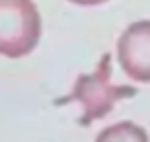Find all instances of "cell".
I'll use <instances>...</instances> for the list:
<instances>
[{
    "mask_svg": "<svg viewBox=\"0 0 150 142\" xmlns=\"http://www.w3.org/2000/svg\"><path fill=\"white\" fill-rule=\"evenodd\" d=\"M138 91L125 84H111V56L105 54L93 74H80L74 82V89L68 97L58 99V105L76 101L82 105V117L78 119L80 126H88L97 119H103L117 101L134 97Z\"/></svg>",
    "mask_w": 150,
    "mask_h": 142,
    "instance_id": "1",
    "label": "cell"
},
{
    "mask_svg": "<svg viewBox=\"0 0 150 142\" xmlns=\"http://www.w3.org/2000/svg\"><path fill=\"white\" fill-rule=\"evenodd\" d=\"M41 37V17L33 0H0V56L23 58Z\"/></svg>",
    "mask_w": 150,
    "mask_h": 142,
    "instance_id": "2",
    "label": "cell"
},
{
    "mask_svg": "<svg viewBox=\"0 0 150 142\" xmlns=\"http://www.w3.org/2000/svg\"><path fill=\"white\" fill-rule=\"evenodd\" d=\"M117 60L136 82H150V21L132 23L117 39Z\"/></svg>",
    "mask_w": 150,
    "mask_h": 142,
    "instance_id": "3",
    "label": "cell"
},
{
    "mask_svg": "<svg viewBox=\"0 0 150 142\" xmlns=\"http://www.w3.org/2000/svg\"><path fill=\"white\" fill-rule=\"evenodd\" d=\"M95 142H150L144 128L134 121H119L105 128Z\"/></svg>",
    "mask_w": 150,
    "mask_h": 142,
    "instance_id": "4",
    "label": "cell"
},
{
    "mask_svg": "<svg viewBox=\"0 0 150 142\" xmlns=\"http://www.w3.org/2000/svg\"><path fill=\"white\" fill-rule=\"evenodd\" d=\"M68 2L78 4V6H99V4L107 2V0H68Z\"/></svg>",
    "mask_w": 150,
    "mask_h": 142,
    "instance_id": "5",
    "label": "cell"
}]
</instances>
